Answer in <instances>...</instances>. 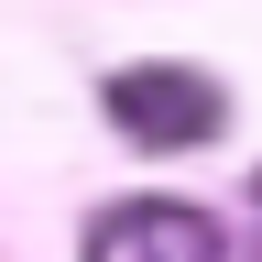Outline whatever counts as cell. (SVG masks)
Returning <instances> with one entry per match:
<instances>
[{"instance_id":"cell-2","label":"cell","mask_w":262,"mask_h":262,"mask_svg":"<svg viewBox=\"0 0 262 262\" xmlns=\"http://www.w3.org/2000/svg\"><path fill=\"white\" fill-rule=\"evenodd\" d=\"M88 262H229L219 251V219L186 208V196H131L88 229Z\"/></svg>"},{"instance_id":"cell-1","label":"cell","mask_w":262,"mask_h":262,"mask_svg":"<svg viewBox=\"0 0 262 262\" xmlns=\"http://www.w3.org/2000/svg\"><path fill=\"white\" fill-rule=\"evenodd\" d=\"M110 120H120V142L196 153L229 120V98H219V77H196V66H120V77H110Z\"/></svg>"}]
</instances>
